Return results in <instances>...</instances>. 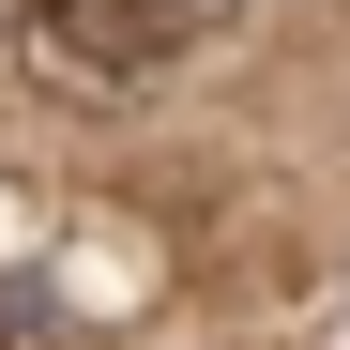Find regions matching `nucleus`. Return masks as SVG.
Listing matches in <instances>:
<instances>
[{"label": "nucleus", "mask_w": 350, "mask_h": 350, "mask_svg": "<svg viewBox=\"0 0 350 350\" xmlns=\"http://www.w3.org/2000/svg\"><path fill=\"white\" fill-rule=\"evenodd\" d=\"M198 16L183 0H31L16 16V77L31 92H62V107H137V92H167L198 62Z\"/></svg>", "instance_id": "nucleus-1"}, {"label": "nucleus", "mask_w": 350, "mask_h": 350, "mask_svg": "<svg viewBox=\"0 0 350 350\" xmlns=\"http://www.w3.org/2000/svg\"><path fill=\"white\" fill-rule=\"evenodd\" d=\"M0 350H62V305L46 289H0Z\"/></svg>", "instance_id": "nucleus-2"}, {"label": "nucleus", "mask_w": 350, "mask_h": 350, "mask_svg": "<svg viewBox=\"0 0 350 350\" xmlns=\"http://www.w3.org/2000/svg\"><path fill=\"white\" fill-rule=\"evenodd\" d=\"M183 16H198V31H228V16H244V0H183Z\"/></svg>", "instance_id": "nucleus-3"}]
</instances>
